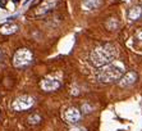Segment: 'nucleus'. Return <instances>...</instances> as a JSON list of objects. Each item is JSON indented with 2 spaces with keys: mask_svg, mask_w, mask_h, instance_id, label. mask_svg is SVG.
<instances>
[{
  "mask_svg": "<svg viewBox=\"0 0 142 131\" xmlns=\"http://www.w3.org/2000/svg\"><path fill=\"white\" fill-rule=\"evenodd\" d=\"M116 57V49L113 44H103L91 51L90 61L95 67H104L114 62Z\"/></svg>",
  "mask_w": 142,
  "mask_h": 131,
  "instance_id": "1",
  "label": "nucleus"
},
{
  "mask_svg": "<svg viewBox=\"0 0 142 131\" xmlns=\"http://www.w3.org/2000/svg\"><path fill=\"white\" fill-rule=\"evenodd\" d=\"M124 73V64L120 62H111L101 67V70L97 73V80L100 82H114L116 80H120L122 75Z\"/></svg>",
  "mask_w": 142,
  "mask_h": 131,
  "instance_id": "2",
  "label": "nucleus"
},
{
  "mask_svg": "<svg viewBox=\"0 0 142 131\" xmlns=\"http://www.w3.org/2000/svg\"><path fill=\"white\" fill-rule=\"evenodd\" d=\"M33 59V54L32 51L27 49V48H22L14 53V57H13V64L14 67H24L29 64Z\"/></svg>",
  "mask_w": 142,
  "mask_h": 131,
  "instance_id": "3",
  "label": "nucleus"
},
{
  "mask_svg": "<svg viewBox=\"0 0 142 131\" xmlns=\"http://www.w3.org/2000/svg\"><path fill=\"white\" fill-rule=\"evenodd\" d=\"M33 103H35V100H33L32 96H29V95H21V96L14 99L12 107H13L14 111L23 112V111H26V109H29L33 105Z\"/></svg>",
  "mask_w": 142,
  "mask_h": 131,
  "instance_id": "4",
  "label": "nucleus"
},
{
  "mask_svg": "<svg viewBox=\"0 0 142 131\" xmlns=\"http://www.w3.org/2000/svg\"><path fill=\"white\" fill-rule=\"evenodd\" d=\"M59 4V0H44L36 9V17H42L51 10H54Z\"/></svg>",
  "mask_w": 142,
  "mask_h": 131,
  "instance_id": "5",
  "label": "nucleus"
},
{
  "mask_svg": "<svg viewBox=\"0 0 142 131\" xmlns=\"http://www.w3.org/2000/svg\"><path fill=\"white\" fill-rule=\"evenodd\" d=\"M62 82L55 77H45L40 82V86L44 91H55L60 88Z\"/></svg>",
  "mask_w": 142,
  "mask_h": 131,
  "instance_id": "6",
  "label": "nucleus"
},
{
  "mask_svg": "<svg viewBox=\"0 0 142 131\" xmlns=\"http://www.w3.org/2000/svg\"><path fill=\"white\" fill-rule=\"evenodd\" d=\"M65 120L68 123H76L81 120V111L76 107H70L65 111Z\"/></svg>",
  "mask_w": 142,
  "mask_h": 131,
  "instance_id": "7",
  "label": "nucleus"
},
{
  "mask_svg": "<svg viewBox=\"0 0 142 131\" xmlns=\"http://www.w3.org/2000/svg\"><path fill=\"white\" fill-rule=\"evenodd\" d=\"M136 80H137V73L133 72V71H129V72H127V73L124 75L123 77H120L119 85H120L122 88H127V86L133 85V84L136 82Z\"/></svg>",
  "mask_w": 142,
  "mask_h": 131,
  "instance_id": "8",
  "label": "nucleus"
},
{
  "mask_svg": "<svg viewBox=\"0 0 142 131\" xmlns=\"http://www.w3.org/2000/svg\"><path fill=\"white\" fill-rule=\"evenodd\" d=\"M101 5V0H82L81 7L85 10H94L97 9Z\"/></svg>",
  "mask_w": 142,
  "mask_h": 131,
  "instance_id": "9",
  "label": "nucleus"
},
{
  "mask_svg": "<svg viewBox=\"0 0 142 131\" xmlns=\"http://www.w3.org/2000/svg\"><path fill=\"white\" fill-rule=\"evenodd\" d=\"M17 30H18V26L16 23L7 22V23H4L0 27V33H3V35H12V33L17 32Z\"/></svg>",
  "mask_w": 142,
  "mask_h": 131,
  "instance_id": "10",
  "label": "nucleus"
},
{
  "mask_svg": "<svg viewBox=\"0 0 142 131\" xmlns=\"http://www.w3.org/2000/svg\"><path fill=\"white\" fill-rule=\"evenodd\" d=\"M141 16H142V8H140V7H133L132 9H129V12H128V18L131 21L138 20Z\"/></svg>",
  "mask_w": 142,
  "mask_h": 131,
  "instance_id": "11",
  "label": "nucleus"
},
{
  "mask_svg": "<svg viewBox=\"0 0 142 131\" xmlns=\"http://www.w3.org/2000/svg\"><path fill=\"white\" fill-rule=\"evenodd\" d=\"M27 121H28L29 125H38V123L41 122V116L37 114V113H32V114L28 116Z\"/></svg>",
  "mask_w": 142,
  "mask_h": 131,
  "instance_id": "12",
  "label": "nucleus"
},
{
  "mask_svg": "<svg viewBox=\"0 0 142 131\" xmlns=\"http://www.w3.org/2000/svg\"><path fill=\"white\" fill-rule=\"evenodd\" d=\"M106 27H108V30H115V28H118V21L115 20V18H110V20L106 22Z\"/></svg>",
  "mask_w": 142,
  "mask_h": 131,
  "instance_id": "13",
  "label": "nucleus"
},
{
  "mask_svg": "<svg viewBox=\"0 0 142 131\" xmlns=\"http://www.w3.org/2000/svg\"><path fill=\"white\" fill-rule=\"evenodd\" d=\"M69 131H87L85 127H82V126H74V127H70Z\"/></svg>",
  "mask_w": 142,
  "mask_h": 131,
  "instance_id": "14",
  "label": "nucleus"
},
{
  "mask_svg": "<svg viewBox=\"0 0 142 131\" xmlns=\"http://www.w3.org/2000/svg\"><path fill=\"white\" fill-rule=\"evenodd\" d=\"M82 109H83V112H85V113H90V112H91V109H92V107H91V105H88V104H83Z\"/></svg>",
  "mask_w": 142,
  "mask_h": 131,
  "instance_id": "15",
  "label": "nucleus"
},
{
  "mask_svg": "<svg viewBox=\"0 0 142 131\" xmlns=\"http://www.w3.org/2000/svg\"><path fill=\"white\" fill-rule=\"evenodd\" d=\"M136 37H137L140 41H142V27L136 31Z\"/></svg>",
  "mask_w": 142,
  "mask_h": 131,
  "instance_id": "16",
  "label": "nucleus"
},
{
  "mask_svg": "<svg viewBox=\"0 0 142 131\" xmlns=\"http://www.w3.org/2000/svg\"><path fill=\"white\" fill-rule=\"evenodd\" d=\"M5 4H7V0H0V7H1V8H4Z\"/></svg>",
  "mask_w": 142,
  "mask_h": 131,
  "instance_id": "17",
  "label": "nucleus"
},
{
  "mask_svg": "<svg viewBox=\"0 0 142 131\" xmlns=\"http://www.w3.org/2000/svg\"><path fill=\"white\" fill-rule=\"evenodd\" d=\"M29 0H26V1H24V4H27V3H28Z\"/></svg>",
  "mask_w": 142,
  "mask_h": 131,
  "instance_id": "18",
  "label": "nucleus"
},
{
  "mask_svg": "<svg viewBox=\"0 0 142 131\" xmlns=\"http://www.w3.org/2000/svg\"><path fill=\"white\" fill-rule=\"evenodd\" d=\"M13 1H14V3H18L19 0H13Z\"/></svg>",
  "mask_w": 142,
  "mask_h": 131,
  "instance_id": "19",
  "label": "nucleus"
},
{
  "mask_svg": "<svg viewBox=\"0 0 142 131\" xmlns=\"http://www.w3.org/2000/svg\"><path fill=\"white\" fill-rule=\"evenodd\" d=\"M0 55H1V53H0Z\"/></svg>",
  "mask_w": 142,
  "mask_h": 131,
  "instance_id": "20",
  "label": "nucleus"
},
{
  "mask_svg": "<svg viewBox=\"0 0 142 131\" xmlns=\"http://www.w3.org/2000/svg\"><path fill=\"white\" fill-rule=\"evenodd\" d=\"M0 117H1V114H0Z\"/></svg>",
  "mask_w": 142,
  "mask_h": 131,
  "instance_id": "21",
  "label": "nucleus"
}]
</instances>
